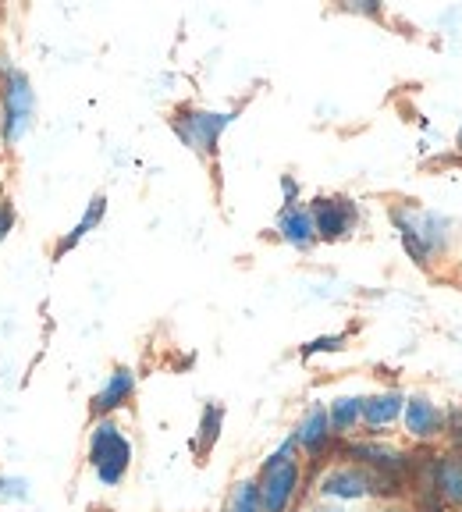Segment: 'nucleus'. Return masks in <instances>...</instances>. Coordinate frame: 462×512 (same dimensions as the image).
<instances>
[{
	"instance_id": "f257e3e1",
	"label": "nucleus",
	"mask_w": 462,
	"mask_h": 512,
	"mask_svg": "<svg viewBox=\"0 0 462 512\" xmlns=\"http://www.w3.org/2000/svg\"><path fill=\"white\" fill-rule=\"evenodd\" d=\"M299 488V463L292 459V441H288L281 452H274L263 473L256 480V491H260V512H288Z\"/></svg>"
},
{
	"instance_id": "f03ea898",
	"label": "nucleus",
	"mask_w": 462,
	"mask_h": 512,
	"mask_svg": "<svg viewBox=\"0 0 462 512\" xmlns=\"http://www.w3.org/2000/svg\"><path fill=\"white\" fill-rule=\"evenodd\" d=\"M93 470L104 484H118L125 477L128 463H132V445L125 441V434L114 424H100L93 434Z\"/></svg>"
},
{
	"instance_id": "7ed1b4c3",
	"label": "nucleus",
	"mask_w": 462,
	"mask_h": 512,
	"mask_svg": "<svg viewBox=\"0 0 462 512\" xmlns=\"http://www.w3.org/2000/svg\"><path fill=\"white\" fill-rule=\"evenodd\" d=\"M231 121V114H203V111H192L185 121H178V136L192 146V150L210 153L221 136V128Z\"/></svg>"
},
{
	"instance_id": "20e7f679",
	"label": "nucleus",
	"mask_w": 462,
	"mask_h": 512,
	"mask_svg": "<svg viewBox=\"0 0 462 512\" xmlns=\"http://www.w3.org/2000/svg\"><path fill=\"white\" fill-rule=\"evenodd\" d=\"M434 495L448 509H462V452H455V448H448L434 463Z\"/></svg>"
},
{
	"instance_id": "39448f33",
	"label": "nucleus",
	"mask_w": 462,
	"mask_h": 512,
	"mask_svg": "<svg viewBox=\"0 0 462 512\" xmlns=\"http://www.w3.org/2000/svg\"><path fill=\"white\" fill-rule=\"evenodd\" d=\"M406 427L413 438L431 441V438H438V434H445V413H441L427 395H413V399L406 402Z\"/></svg>"
},
{
	"instance_id": "423d86ee",
	"label": "nucleus",
	"mask_w": 462,
	"mask_h": 512,
	"mask_svg": "<svg viewBox=\"0 0 462 512\" xmlns=\"http://www.w3.org/2000/svg\"><path fill=\"white\" fill-rule=\"evenodd\" d=\"M320 491L331 498H367L374 495V484H370V470H359V466H338L324 477Z\"/></svg>"
},
{
	"instance_id": "0eeeda50",
	"label": "nucleus",
	"mask_w": 462,
	"mask_h": 512,
	"mask_svg": "<svg viewBox=\"0 0 462 512\" xmlns=\"http://www.w3.org/2000/svg\"><path fill=\"white\" fill-rule=\"evenodd\" d=\"M356 221V207L345 200H320L317 210H313V224H317V232L324 239H338L345 235Z\"/></svg>"
},
{
	"instance_id": "6e6552de",
	"label": "nucleus",
	"mask_w": 462,
	"mask_h": 512,
	"mask_svg": "<svg viewBox=\"0 0 462 512\" xmlns=\"http://www.w3.org/2000/svg\"><path fill=\"white\" fill-rule=\"evenodd\" d=\"M402 409H406V399H402L399 392H384V395H374V399H363V416H359V420L370 427H388L399 420Z\"/></svg>"
},
{
	"instance_id": "1a4fd4ad",
	"label": "nucleus",
	"mask_w": 462,
	"mask_h": 512,
	"mask_svg": "<svg viewBox=\"0 0 462 512\" xmlns=\"http://www.w3.org/2000/svg\"><path fill=\"white\" fill-rule=\"evenodd\" d=\"M295 441L310 452V456H320L327 448V441H331V420H327L324 409H310V416H306L303 424H299V431H295Z\"/></svg>"
},
{
	"instance_id": "9d476101",
	"label": "nucleus",
	"mask_w": 462,
	"mask_h": 512,
	"mask_svg": "<svg viewBox=\"0 0 462 512\" xmlns=\"http://www.w3.org/2000/svg\"><path fill=\"white\" fill-rule=\"evenodd\" d=\"M32 111V93H29V82L22 75H11L8 82V139L18 136Z\"/></svg>"
},
{
	"instance_id": "9b49d317",
	"label": "nucleus",
	"mask_w": 462,
	"mask_h": 512,
	"mask_svg": "<svg viewBox=\"0 0 462 512\" xmlns=\"http://www.w3.org/2000/svg\"><path fill=\"white\" fill-rule=\"evenodd\" d=\"M281 232H285V239L295 242V246H310L313 235H317V224H313V210L288 207L285 214H281Z\"/></svg>"
},
{
	"instance_id": "f8f14e48",
	"label": "nucleus",
	"mask_w": 462,
	"mask_h": 512,
	"mask_svg": "<svg viewBox=\"0 0 462 512\" xmlns=\"http://www.w3.org/2000/svg\"><path fill=\"white\" fill-rule=\"evenodd\" d=\"M132 388H136V381H132V370H125V367L114 370L111 381H107V388L93 399V409H96V413H107V409L121 406V402L132 395Z\"/></svg>"
},
{
	"instance_id": "ddd939ff",
	"label": "nucleus",
	"mask_w": 462,
	"mask_h": 512,
	"mask_svg": "<svg viewBox=\"0 0 462 512\" xmlns=\"http://www.w3.org/2000/svg\"><path fill=\"white\" fill-rule=\"evenodd\" d=\"M224 512H260V491H256V480H239L231 488Z\"/></svg>"
},
{
	"instance_id": "4468645a",
	"label": "nucleus",
	"mask_w": 462,
	"mask_h": 512,
	"mask_svg": "<svg viewBox=\"0 0 462 512\" xmlns=\"http://www.w3.org/2000/svg\"><path fill=\"white\" fill-rule=\"evenodd\" d=\"M359 416H363V399H338L335 406H331V416H327V420H331L335 431H349Z\"/></svg>"
},
{
	"instance_id": "2eb2a0df",
	"label": "nucleus",
	"mask_w": 462,
	"mask_h": 512,
	"mask_svg": "<svg viewBox=\"0 0 462 512\" xmlns=\"http://www.w3.org/2000/svg\"><path fill=\"white\" fill-rule=\"evenodd\" d=\"M221 406H207L203 413V441H200V452H207L210 445L217 441V427H221Z\"/></svg>"
},
{
	"instance_id": "dca6fc26",
	"label": "nucleus",
	"mask_w": 462,
	"mask_h": 512,
	"mask_svg": "<svg viewBox=\"0 0 462 512\" xmlns=\"http://www.w3.org/2000/svg\"><path fill=\"white\" fill-rule=\"evenodd\" d=\"M445 434H448V441H452L455 452H462V406H455L445 413Z\"/></svg>"
},
{
	"instance_id": "f3484780",
	"label": "nucleus",
	"mask_w": 462,
	"mask_h": 512,
	"mask_svg": "<svg viewBox=\"0 0 462 512\" xmlns=\"http://www.w3.org/2000/svg\"><path fill=\"white\" fill-rule=\"evenodd\" d=\"M338 345H342V338H320V342L306 345V356H310V352H317V349H338Z\"/></svg>"
},
{
	"instance_id": "a211bd4d",
	"label": "nucleus",
	"mask_w": 462,
	"mask_h": 512,
	"mask_svg": "<svg viewBox=\"0 0 462 512\" xmlns=\"http://www.w3.org/2000/svg\"><path fill=\"white\" fill-rule=\"evenodd\" d=\"M8 228H11V207H4L0 210V239L8 235Z\"/></svg>"
},
{
	"instance_id": "6ab92c4d",
	"label": "nucleus",
	"mask_w": 462,
	"mask_h": 512,
	"mask_svg": "<svg viewBox=\"0 0 462 512\" xmlns=\"http://www.w3.org/2000/svg\"><path fill=\"white\" fill-rule=\"evenodd\" d=\"M320 512H338V509H320Z\"/></svg>"
},
{
	"instance_id": "aec40b11",
	"label": "nucleus",
	"mask_w": 462,
	"mask_h": 512,
	"mask_svg": "<svg viewBox=\"0 0 462 512\" xmlns=\"http://www.w3.org/2000/svg\"><path fill=\"white\" fill-rule=\"evenodd\" d=\"M459 146H462V128H459Z\"/></svg>"
},
{
	"instance_id": "412c9836",
	"label": "nucleus",
	"mask_w": 462,
	"mask_h": 512,
	"mask_svg": "<svg viewBox=\"0 0 462 512\" xmlns=\"http://www.w3.org/2000/svg\"><path fill=\"white\" fill-rule=\"evenodd\" d=\"M384 512H402V509H384Z\"/></svg>"
}]
</instances>
